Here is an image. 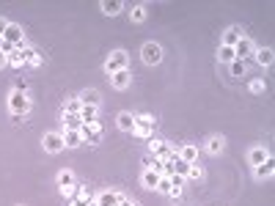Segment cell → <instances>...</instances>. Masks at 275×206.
<instances>
[{
  "label": "cell",
  "instance_id": "21",
  "mask_svg": "<svg viewBox=\"0 0 275 206\" xmlns=\"http://www.w3.org/2000/svg\"><path fill=\"white\" fill-rule=\"evenodd\" d=\"M272 61H275V55H272L270 47H261V50H256V64L259 66H270Z\"/></svg>",
  "mask_w": 275,
  "mask_h": 206
},
{
  "label": "cell",
  "instance_id": "7",
  "mask_svg": "<svg viewBox=\"0 0 275 206\" xmlns=\"http://www.w3.org/2000/svg\"><path fill=\"white\" fill-rule=\"evenodd\" d=\"M80 135H83V140H88V143H94V146H97V143L102 140V127H99V121H97V124H83Z\"/></svg>",
  "mask_w": 275,
  "mask_h": 206
},
{
  "label": "cell",
  "instance_id": "28",
  "mask_svg": "<svg viewBox=\"0 0 275 206\" xmlns=\"http://www.w3.org/2000/svg\"><path fill=\"white\" fill-rule=\"evenodd\" d=\"M80 107H83V105H80V99H77V96H72V99L66 102V110H64V113H69V115H80Z\"/></svg>",
  "mask_w": 275,
  "mask_h": 206
},
{
  "label": "cell",
  "instance_id": "20",
  "mask_svg": "<svg viewBox=\"0 0 275 206\" xmlns=\"http://www.w3.org/2000/svg\"><path fill=\"white\" fill-rule=\"evenodd\" d=\"M176 154H179L182 162H190V165H196V160H198V149L196 146H185L182 151H176Z\"/></svg>",
  "mask_w": 275,
  "mask_h": 206
},
{
  "label": "cell",
  "instance_id": "1",
  "mask_svg": "<svg viewBox=\"0 0 275 206\" xmlns=\"http://www.w3.org/2000/svg\"><path fill=\"white\" fill-rule=\"evenodd\" d=\"M9 110H11V115H17V119L28 113V110H30L28 94H22V91H17V88H14V91L9 94Z\"/></svg>",
  "mask_w": 275,
  "mask_h": 206
},
{
  "label": "cell",
  "instance_id": "35",
  "mask_svg": "<svg viewBox=\"0 0 275 206\" xmlns=\"http://www.w3.org/2000/svg\"><path fill=\"white\" fill-rule=\"evenodd\" d=\"M3 66H9V55L0 52V69H3Z\"/></svg>",
  "mask_w": 275,
  "mask_h": 206
},
{
  "label": "cell",
  "instance_id": "4",
  "mask_svg": "<svg viewBox=\"0 0 275 206\" xmlns=\"http://www.w3.org/2000/svg\"><path fill=\"white\" fill-rule=\"evenodd\" d=\"M42 146H44V151H50V154H58V151L66 149L64 146V135L61 132H47L42 137Z\"/></svg>",
  "mask_w": 275,
  "mask_h": 206
},
{
  "label": "cell",
  "instance_id": "36",
  "mask_svg": "<svg viewBox=\"0 0 275 206\" xmlns=\"http://www.w3.org/2000/svg\"><path fill=\"white\" fill-rule=\"evenodd\" d=\"M118 206H138V203H132V201H130V198H124V201H121V203H118Z\"/></svg>",
  "mask_w": 275,
  "mask_h": 206
},
{
  "label": "cell",
  "instance_id": "8",
  "mask_svg": "<svg viewBox=\"0 0 275 206\" xmlns=\"http://www.w3.org/2000/svg\"><path fill=\"white\" fill-rule=\"evenodd\" d=\"M3 39H6V41H11V44H14L17 50L25 44V33H22V27L14 25V22H9V27H6V36H3Z\"/></svg>",
  "mask_w": 275,
  "mask_h": 206
},
{
  "label": "cell",
  "instance_id": "10",
  "mask_svg": "<svg viewBox=\"0 0 275 206\" xmlns=\"http://www.w3.org/2000/svg\"><path fill=\"white\" fill-rule=\"evenodd\" d=\"M58 187H61L64 195H72V190H75V173L72 170H61L58 173Z\"/></svg>",
  "mask_w": 275,
  "mask_h": 206
},
{
  "label": "cell",
  "instance_id": "9",
  "mask_svg": "<svg viewBox=\"0 0 275 206\" xmlns=\"http://www.w3.org/2000/svg\"><path fill=\"white\" fill-rule=\"evenodd\" d=\"M253 52H256V47H253V41L248 39V36H242V39L237 41V47H234V55H237L239 61H245L248 55H253Z\"/></svg>",
  "mask_w": 275,
  "mask_h": 206
},
{
  "label": "cell",
  "instance_id": "14",
  "mask_svg": "<svg viewBox=\"0 0 275 206\" xmlns=\"http://www.w3.org/2000/svg\"><path fill=\"white\" fill-rule=\"evenodd\" d=\"M116 124H118V129H124V132H132V129H135V115L121 110V113L116 115Z\"/></svg>",
  "mask_w": 275,
  "mask_h": 206
},
{
  "label": "cell",
  "instance_id": "3",
  "mask_svg": "<svg viewBox=\"0 0 275 206\" xmlns=\"http://www.w3.org/2000/svg\"><path fill=\"white\" fill-rule=\"evenodd\" d=\"M140 61H143L146 66H157L160 61H163V47H160L157 41H146L143 50H140Z\"/></svg>",
  "mask_w": 275,
  "mask_h": 206
},
{
  "label": "cell",
  "instance_id": "13",
  "mask_svg": "<svg viewBox=\"0 0 275 206\" xmlns=\"http://www.w3.org/2000/svg\"><path fill=\"white\" fill-rule=\"evenodd\" d=\"M110 82H113V88H118V91H124L127 85L132 82V74H130V69H121V72H116L110 77Z\"/></svg>",
  "mask_w": 275,
  "mask_h": 206
},
{
  "label": "cell",
  "instance_id": "12",
  "mask_svg": "<svg viewBox=\"0 0 275 206\" xmlns=\"http://www.w3.org/2000/svg\"><path fill=\"white\" fill-rule=\"evenodd\" d=\"M149 151L157 157V160H168V157L173 154V151L168 149V143H163V140H151L149 143Z\"/></svg>",
  "mask_w": 275,
  "mask_h": 206
},
{
  "label": "cell",
  "instance_id": "17",
  "mask_svg": "<svg viewBox=\"0 0 275 206\" xmlns=\"http://www.w3.org/2000/svg\"><path fill=\"white\" fill-rule=\"evenodd\" d=\"M77 99H80V105H91V107H99V102H102V96H99V91H94V88H91V91H83V94L77 96Z\"/></svg>",
  "mask_w": 275,
  "mask_h": 206
},
{
  "label": "cell",
  "instance_id": "27",
  "mask_svg": "<svg viewBox=\"0 0 275 206\" xmlns=\"http://www.w3.org/2000/svg\"><path fill=\"white\" fill-rule=\"evenodd\" d=\"M218 58L223 61V64H231V61L237 58V55H234V47H223V44H220V52H218Z\"/></svg>",
  "mask_w": 275,
  "mask_h": 206
},
{
  "label": "cell",
  "instance_id": "31",
  "mask_svg": "<svg viewBox=\"0 0 275 206\" xmlns=\"http://www.w3.org/2000/svg\"><path fill=\"white\" fill-rule=\"evenodd\" d=\"M9 64H11V66H25V58H22V50H17V52H11V55H9Z\"/></svg>",
  "mask_w": 275,
  "mask_h": 206
},
{
  "label": "cell",
  "instance_id": "29",
  "mask_svg": "<svg viewBox=\"0 0 275 206\" xmlns=\"http://www.w3.org/2000/svg\"><path fill=\"white\" fill-rule=\"evenodd\" d=\"M157 190H160V192H165V195H171V190H173V182H171V176H160V182H157Z\"/></svg>",
  "mask_w": 275,
  "mask_h": 206
},
{
  "label": "cell",
  "instance_id": "19",
  "mask_svg": "<svg viewBox=\"0 0 275 206\" xmlns=\"http://www.w3.org/2000/svg\"><path fill=\"white\" fill-rule=\"evenodd\" d=\"M239 39H242V31H239V27H229L223 36V47H237Z\"/></svg>",
  "mask_w": 275,
  "mask_h": 206
},
{
  "label": "cell",
  "instance_id": "18",
  "mask_svg": "<svg viewBox=\"0 0 275 206\" xmlns=\"http://www.w3.org/2000/svg\"><path fill=\"white\" fill-rule=\"evenodd\" d=\"M253 173H256V179H272V173H275V165H272V160H267V162L256 165V168H253Z\"/></svg>",
  "mask_w": 275,
  "mask_h": 206
},
{
  "label": "cell",
  "instance_id": "25",
  "mask_svg": "<svg viewBox=\"0 0 275 206\" xmlns=\"http://www.w3.org/2000/svg\"><path fill=\"white\" fill-rule=\"evenodd\" d=\"M64 127H66V129H83V121H80V115L64 113Z\"/></svg>",
  "mask_w": 275,
  "mask_h": 206
},
{
  "label": "cell",
  "instance_id": "23",
  "mask_svg": "<svg viewBox=\"0 0 275 206\" xmlns=\"http://www.w3.org/2000/svg\"><path fill=\"white\" fill-rule=\"evenodd\" d=\"M223 149H226V140H223V137L215 135V137H209V140H206V151H209V154H220Z\"/></svg>",
  "mask_w": 275,
  "mask_h": 206
},
{
  "label": "cell",
  "instance_id": "24",
  "mask_svg": "<svg viewBox=\"0 0 275 206\" xmlns=\"http://www.w3.org/2000/svg\"><path fill=\"white\" fill-rule=\"evenodd\" d=\"M140 182H143V187H151V190H157L160 173H154V170H149V168H146V170H143V176H140Z\"/></svg>",
  "mask_w": 275,
  "mask_h": 206
},
{
  "label": "cell",
  "instance_id": "22",
  "mask_svg": "<svg viewBox=\"0 0 275 206\" xmlns=\"http://www.w3.org/2000/svg\"><path fill=\"white\" fill-rule=\"evenodd\" d=\"M97 110L99 107L83 105V107H80V121H83V124H97Z\"/></svg>",
  "mask_w": 275,
  "mask_h": 206
},
{
  "label": "cell",
  "instance_id": "34",
  "mask_svg": "<svg viewBox=\"0 0 275 206\" xmlns=\"http://www.w3.org/2000/svg\"><path fill=\"white\" fill-rule=\"evenodd\" d=\"M6 27H9V19H3V17H0V39L6 36Z\"/></svg>",
  "mask_w": 275,
  "mask_h": 206
},
{
  "label": "cell",
  "instance_id": "16",
  "mask_svg": "<svg viewBox=\"0 0 275 206\" xmlns=\"http://www.w3.org/2000/svg\"><path fill=\"white\" fill-rule=\"evenodd\" d=\"M99 9H102V14H107V17H116V14L124 9V3H121V0H102Z\"/></svg>",
  "mask_w": 275,
  "mask_h": 206
},
{
  "label": "cell",
  "instance_id": "2",
  "mask_svg": "<svg viewBox=\"0 0 275 206\" xmlns=\"http://www.w3.org/2000/svg\"><path fill=\"white\" fill-rule=\"evenodd\" d=\"M127 64H130V55H127V50H113V52H110V58L105 61V72L113 77L116 72L127 69Z\"/></svg>",
  "mask_w": 275,
  "mask_h": 206
},
{
  "label": "cell",
  "instance_id": "26",
  "mask_svg": "<svg viewBox=\"0 0 275 206\" xmlns=\"http://www.w3.org/2000/svg\"><path fill=\"white\" fill-rule=\"evenodd\" d=\"M229 69H231L234 77H242V74L248 72V69H245V61H239V58H234L231 64H229Z\"/></svg>",
  "mask_w": 275,
  "mask_h": 206
},
{
  "label": "cell",
  "instance_id": "32",
  "mask_svg": "<svg viewBox=\"0 0 275 206\" xmlns=\"http://www.w3.org/2000/svg\"><path fill=\"white\" fill-rule=\"evenodd\" d=\"M261 91H264V82H261V80H253V82H251V94H261Z\"/></svg>",
  "mask_w": 275,
  "mask_h": 206
},
{
  "label": "cell",
  "instance_id": "15",
  "mask_svg": "<svg viewBox=\"0 0 275 206\" xmlns=\"http://www.w3.org/2000/svg\"><path fill=\"white\" fill-rule=\"evenodd\" d=\"M270 160V151L267 149H261V146H256V149H251V154H248V162L256 168V165H261V162H267Z\"/></svg>",
  "mask_w": 275,
  "mask_h": 206
},
{
  "label": "cell",
  "instance_id": "11",
  "mask_svg": "<svg viewBox=\"0 0 275 206\" xmlns=\"http://www.w3.org/2000/svg\"><path fill=\"white\" fill-rule=\"evenodd\" d=\"M64 146L66 149H77V146H83V135H80V129H64Z\"/></svg>",
  "mask_w": 275,
  "mask_h": 206
},
{
  "label": "cell",
  "instance_id": "5",
  "mask_svg": "<svg viewBox=\"0 0 275 206\" xmlns=\"http://www.w3.org/2000/svg\"><path fill=\"white\" fill-rule=\"evenodd\" d=\"M151 129H154V115H135V129L132 132L138 137H149Z\"/></svg>",
  "mask_w": 275,
  "mask_h": 206
},
{
  "label": "cell",
  "instance_id": "6",
  "mask_svg": "<svg viewBox=\"0 0 275 206\" xmlns=\"http://www.w3.org/2000/svg\"><path fill=\"white\" fill-rule=\"evenodd\" d=\"M124 192H113V190H102V192H99V195H97V206H118V203H121L124 201Z\"/></svg>",
  "mask_w": 275,
  "mask_h": 206
},
{
  "label": "cell",
  "instance_id": "30",
  "mask_svg": "<svg viewBox=\"0 0 275 206\" xmlns=\"http://www.w3.org/2000/svg\"><path fill=\"white\" fill-rule=\"evenodd\" d=\"M146 19V6H132V22H143Z\"/></svg>",
  "mask_w": 275,
  "mask_h": 206
},
{
  "label": "cell",
  "instance_id": "33",
  "mask_svg": "<svg viewBox=\"0 0 275 206\" xmlns=\"http://www.w3.org/2000/svg\"><path fill=\"white\" fill-rule=\"evenodd\" d=\"M187 176H190V179H201V176H204V170H201L198 165H190V173H187Z\"/></svg>",
  "mask_w": 275,
  "mask_h": 206
}]
</instances>
